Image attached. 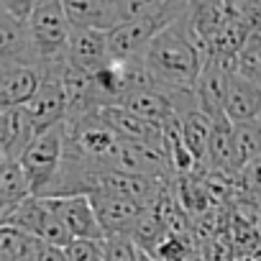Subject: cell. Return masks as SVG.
Listing matches in <instances>:
<instances>
[{"instance_id": "obj_26", "label": "cell", "mask_w": 261, "mask_h": 261, "mask_svg": "<svg viewBox=\"0 0 261 261\" xmlns=\"http://www.w3.org/2000/svg\"><path fill=\"white\" fill-rule=\"evenodd\" d=\"M36 261H69V258H67V251H64V248H54V246L39 243Z\"/></svg>"}, {"instance_id": "obj_29", "label": "cell", "mask_w": 261, "mask_h": 261, "mask_svg": "<svg viewBox=\"0 0 261 261\" xmlns=\"http://www.w3.org/2000/svg\"><path fill=\"white\" fill-rule=\"evenodd\" d=\"M29 261H36V256H34V258H29Z\"/></svg>"}, {"instance_id": "obj_2", "label": "cell", "mask_w": 261, "mask_h": 261, "mask_svg": "<svg viewBox=\"0 0 261 261\" xmlns=\"http://www.w3.org/2000/svg\"><path fill=\"white\" fill-rule=\"evenodd\" d=\"M72 21L59 0H36V8L29 18L31 49L36 64L49 74L67 64V49L72 39Z\"/></svg>"}, {"instance_id": "obj_12", "label": "cell", "mask_w": 261, "mask_h": 261, "mask_svg": "<svg viewBox=\"0 0 261 261\" xmlns=\"http://www.w3.org/2000/svg\"><path fill=\"white\" fill-rule=\"evenodd\" d=\"M6 64H36V59L31 49L29 21L0 6V67Z\"/></svg>"}, {"instance_id": "obj_25", "label": "cell", "mask_w": 261, "mask_h": 261, "mask_svg": "<svg viewBox=\"0 0 261 261\" xmlns=\"http://www.w3.org/2000/svg\"><path fill=\"white\" fill-rule=\"evenodd\" d=\"M238 182H241V192L261 195V156L253 159V162L238 174Z\"/></svg>"}, {"instance_id": "obj_30", "label": "cell", "mask_w": 261, "mask_h": 261, "mask_svg": "<svg viewBox=\"0 0 261 261\" xmlns=\"http://www.w3.org/2000/svg\"><path fill=\"white\" fill-rule=\"evenodd\" d=\"M258 120H261V118H258Z\"/></svg>"}, {"instance_id": "obj_17", "label": "cell", "mask_w": 261, "mask_h": 261, "mask_svg": "<svg viewBox=\"0 0 261 261\" xmlns=\"http://www.w3.org/2000/svg\"><path fill=\"white\" fill-rule=\"evenodd\" d=\"M29 197H34V187H31L29 174L23 172L21 162L0 159V218L11 215Z\"/></svg>"}, {"instance_id": "obj_11", "label": "cell", "mask_w": 261, "mask_h": 261, "mask_svg": "<svg viewBox=\"0 0 261 261\" xmlns=\"http://www.w3.org/2000/svg\"><path fill=\"white\" fill-rule=\"evenodd\" d=\"M74 29H92L100 34L115 31L120 18V0H62Z\"/></svg>"}, {"instance_id": "obj_8", "label": "cell", "mask_w": 261, "mask_h": 261, "mask_svg": "<svg viewBox=\"0 0 261 261\" xmlns=\"http://www.w3.org/2000/svg\"><path fill=\"white\" fill-rule=\"evenodd\" d=\"M100 123L110 130V134L120 144H156L162 141V128L151 125L149 120L139 118L136 113H130L123 105H108L97 110Z\"/></svg>"}, {"instance_id": "obj_15", "label": "cell", "mask_w": 261, "mask_h": 261, "mask_svg": "<svg viewBox=\"0 0 261 261\" xmlns=\"http://www.w3.org/2000/svg\"><path fill=\"white\" fill-rule=\"evenodd\" d=\"M225 118L233 125L258 120L261 118V85L243 77V74H233L230 87H228Z\"/></svg>"}, {"instance_id": "obj_7", "label": "cell", "mask_w": 261, "mask_h": 261, "mask_svg": "<svg viewBox=\"0 0 261 261\" xmlns=\"http://www.w3.org/2000/svg\"><path fill=\"white\" fill-rule=\"evenodd\" d=\"M46 72L36 64H6L0 67V110H13V108H26Z\"/></svg>"}, {"instance_id": "obj_6", "label": "cell", "mask_w": 261, "mask_h": 261, "mask_svg": "<svg viewBox=\"0 0 261 261\" xmlns=\"http://www.w3.org/2000/svg\"><path fill=\"white\" fill-rule=\"evenodd\" d=\"M90 202H92L95 215L105 230V238L108 236H130L146 213L144 205H139L134 200H125L120 195H113V192H105V190L92 192Z\"/></svg>"}, {"instance_id": "obj_24", "label": "cell", "mask_w": 261, "mask_h": 261, "mask_svg": "<svg viewBox=\"0 0 261 261\" xmlns=\"http://www.w3.org/2000/svg\"><path fill=\"white\" fill-rule=\"evenodd\" d=\"M64 251L69 261H105L102 241H74Z\"/></svg>"}, {"instance_id": "obj_28", "label": "cell", "mask_w": 261, "mask_h": 261, "mask_svg": "<svg viewBox=\"0 0 261 261\" xmlns=\"http://www.w3.org/2000/svg\"><path fill=\"white\" fill-rule=\"evenodd\" d=\"M258 215H261V195H258Z\"/></svg>"}, {"instance_id": "obj_19", "label": "cell", "mask_w": 261, "mask_h": 261, "mask_svg": "<svg viewBox=\"0 0 261 261\" xmlns=\"http://www.w3.org/2000/svg\"><path fill=\"white\" fill-rule=\"evenodd\" d=\"M179 120H182L185 144H187V149L192 151V156L197 159V167H200L197 172H202L205 164H207V149H210V136H213L215 120L207 118L200 108L192 110V113H187V115H182Z\"/></svg>"}, {"instance_id": "obj_18", "label": "cell", "mask_w": 261, "mask_h": 261, "mask_svg": "<svg viewBox=\"0 0 261 261\" xmlns=\"http://www.w3.org/2000/svg\"><path fill=\"white\" fill-rule=\"evenodd\" d=\"M49 215H51V210H49V200L34 195V197H29L23 205H18L11 215L0 218V225L18 228V230H23V233H29V236H34V238L41 241L44 228H46V223H49Z\"/></svg>"}, {"instance_id": "obj_14", "label": "cell", "mask_w": 261, "mask_h": 261, "mask_svg": "<svg viewBox=\"0 0 261 261\" xmlns=\"http://www.w3.org/2000/svg\"><path fill=\"white\" fill-rule=\"evenodd\" d=\"M110 62V49H108V34L92 31V29H72L69 49H67V67L85 69V72H97Z\"/></svg>"}, {"instance_id": "obj_22", "label": "cell", "mask_w": 261, "mask_h": 261, "mask_svg": "<svg viewBox=\"0 0 261 261\" xmlns=\"http://www.w3.org/2000/svg\"><path fill=\"white\" fill-rule=\"evenodd\" d=\"M238 74L261 85V29L253 31L238 57Z\"/></svg>"}, {"instance_id": "obj_5", "label": "cell", "mask_w": 261, "mask_h": 261, "mask_svg": "<svg viewBox=\"0 0 261 261\" xmlns=\"http://www.w3.org/2000/svg\"><path fill=\"white\" fill-rule=\"evenodd\" d=\"M26 113L36 128V136L46 134V130L67 123L69 118V97L64 90V82L59 72H49L36 92V97L26 105Z\"/></svg>"}, {"instance_id": "obj_16", "label": "cell", "mask_w": 261, "mask_h": 261, "mask_svg": "<svg viewBox=\"0 0 261 261\" xmlns=\"http://www.w3.org/2000/svg\"><path fill=\"white\" fill-rule=\"evenodd\" d=\"M120 105H123V108H128L130 113H136L139 118L149 120V123H151V125H156V128H164V125L177 115L172 97H169L167 92L156 90V87L130 92Z\"/></svg>"}, {"instance_id": "obj_20", "label": "cell", "mask_w": 261, "mask_h": 261, "mask_svg": "<svg viewBox=\"0 0 261 261\" xmlns=\"http://www.w3.org/2000/svg\"><path fill=\"white\" fill-rule=\"evenodd\" d=\"M39 238L11 228V225H0V261H29L39 251Z\"/></svg>"}, {"instance_id": "obj_10", "label": "cell", "mask_w": 261, "mask_h": 261, "mask_svg": "<svg viewBox=\"0 0 261 261\" xmlns=\"http://www.w3.org/2000/svg\"><path fill=\"white\" fill-rule=\"evenodd\" d=\"M230 72L215 62V59H207L202 72H200V80L195 85V97H197V105L200 110L213 118V120H220L225 118V102H228V87H230Z\"/></svg>"}, {"instance_id": "obj_4", "label": "cell", "mask_w": 261, "mask_h": 261, "mask_svg": "<svg viewBox=\"0 0 261 261\" xmlns=\"http://www.w3.org/2000/svg\"><path fill=\"white\" fill-rule=\"evenodd\" d=\"M64 146H67V123L36 136L34 144L26 149V154L18 159L23 172L29 174V182L36 197L49 187V182L59 172L62 159H64Z\"/></svg>"}, {"instance_id": "obj_3", "label": "cell", "mask_w": 261, "mask_h": 261, "mask_svg": "<svg viewBox=\"0 0 261 261\" xmlns=\"http://www.w3.org/2000/svg\"><path fill=\"white\" fill-rule=\"evenodd\" d=\"M187 8H190V3H174L162 16H151V18H141V21H128V23L118 26L115 31L108 34L110 59L113 62H134V59H141L146 54V49L151 46V41L172 21H177Z\"/></svg>"}, {"instance_id": "obj_9", "label": "cell", "mask_w": 261, "mask_h": 261, "mask_svg": "<svg viewBox=\"0 0 261 261\" xmlns=\"http://www.w3.org/2000/svg\"><path fill=\"white\" fill-rule=\"evenodd\" d=\"M49 205L62 218V223L69 228L74 241H105V230L95 215L90 195L57 197V200H49Z\"/></svg>"}, {"instance_id": "obj_13", "label": "cell", "mask_w": 261, "mask_h": 261, "mask_svg": "<svg viewBox=\"0 0 261 261\" xmlns=\"http://www.w3.org/2000/svg\"><path fill=\"white\" fill-rule=\"evenodd\" d=\"M36 139V128L26 108L0 110V156L3 162H18Z\"/></svg>"}, {"instance_id": "obj_21", "label": "cell", "mask_w": 261, "mask_h": 261, "mask_svg": "<svg viewBox=\"0 0 261 261\" xmlns=\"http://www.w3.org/2000/svg\"><path fill=\"white\" fill-rule=\"evenodd\" d=\"M233 139H236V167L238 174L261 156V120L233 125Z\"/></svg>"}, {"instance_id": "obj_1", "label": "cell", "mask_w": 261, "mask_h": 261, "mask_svg": "<svg viewBox=\"0 0 261 261\" xmlns=\"http://www.w3.org/2000/svg\"><path fill=\"white\" fill-rule=\"evenodd\" d=\"M141 59L162 92L172 95L179 90H195L207 51L190 23V8L151 41Z\"/></svg>"}, {"instance_id": "obj_23", "label": "cell", "mask_w": 261, "mask_h": 261, "mask_svg": "<svg viewBox=\"0 0 261 261\" xmlns=\"http://www.w3.org/2000/svg\"><path fill=\"white\" fill-rule=\"evenodd\" d=\"M105 261H139L141 248L134 243L130 236H108L102 241Z\"/></svg>"}, {"instance_id": "obj_27", "label": "cell", "mask_w": 261, "mask_h": 261, "mask_svg": "<svg viewBox=\"0 0 261 261\" xmlns=\"http://www.w3.org/2000/svg\"><path fill=\"white\" fill-rule=\"evenodd\" d=\"M139 261H154V258H151L149 253H144V251H141V258H139Z\"/></svg>"}]
</instances>
